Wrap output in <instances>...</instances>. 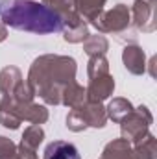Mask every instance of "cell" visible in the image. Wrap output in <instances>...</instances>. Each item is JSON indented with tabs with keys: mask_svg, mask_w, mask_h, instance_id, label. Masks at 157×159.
I'll return each mask as SVG.
<instances>
[{
	"mask_svg": "<svg viewBox=\"0 0 157 159\" xmlns=\"http://www.w3.org/2000/svg\"><path fill=\"white\" fill-rule=\"evenodd\" d=\"M43 159H81L78 148L67 141H54L44 148Z\"/></svg>",
	"mask_w": 157,
	"mask_h": 159,
	"instance_id": "obj_2",
	"label": "cell"
},
{
	"mask_svg": "<svg viewBox=\"0 0 157 159\" xmlns=\"http://www.w3.org/2000/svg\"><path fill=\"white\" fill-rule=\"evenodd\" d=\"M4 22L19 30H30V32H39V34L57 32L61 28L59 17L54 11H50L48 7L41 4L28 2V0L15 2L4 13Z\"/></svg>",
	"mask_w": 157,
	"mask_h": 159,
	"instance_id": "obj_1",
	"label": "cell"
}]
</instances>
